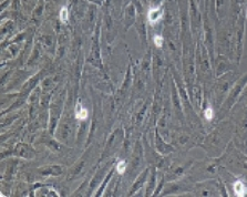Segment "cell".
I'll return each mask as SVG.
<instances>
[{
  "mask_svg": "<svg viewBox=\"0 0 247 197\" xmlns=\"http://www.w3.org/2000/svg\"><path fill=\"white\" fill-rule=\"evenodd\" d=\"M214 115H215V112H214V109H213L212 106H207L206 109L204 110V117H205L207 121L213 120Z\"/></svg>",
  "mask_w": 247,
  "mask_h": 197,
  "instance_id": "277c9868",
  "label": "cell"
},
{
  "mask_svg": "<svg viewBox=\"0 0 247 197\" xmlns=\"http://www.w3.org/2000/svg\"><path fill=\"white\" fill-rule=\"evenodd\" d=\"M68 19H69V11H68L67 7H63L60 11V20H61V22L65 23Z\"/></svg>",
  "mask_w": 247,
  "mask_h": 197,
  "instance_id": "8992f818",
  "label": "cell"
},
{
  "mask_svg": "<svg viewBox=\"0 0 247 197\" xmlns=\"http://www.w3.org/2000/svg\"><path fill=\"white\" fill-rule=\"evenodd\" d=\"M88 110L85 107L82 106L80 103L77 104L76 107V117L79 120V121H84V120L88 119Z\"/></svg>",
  "mask_w": 247,
  "mask_h": 197,
  "instance_id": "3957f363",
  "label": "cell"
},
{
  "mask_svg": "<svg viewBox=\"0 0 247 197\" xmlns=\"http://www.w3.org/2000/svg\"><path fill=\"white\" fill-rule=\"evenodd\" d=\"M234 193H235L237 196H246L247 195V187L245 186V184L241 180H237V182L234 183Z\"/></svg>",
  "mask_w": 247,
  "mask_h": 197,
  "instance_id": "7a4b0ae2",
  "label": "cell"
},
{
  "mask_svg": "<svg viewBox=\"0 0 247 197\" xmlns=\"http://www.w3.org/2000/svg\"><path fill=\"white\" fill-rule=\"evenodd\" d=\"M153 41H154V44L157 46V48H162L163 43H164V38H163L162 35H157L153 38Z\"/></svg>",
  "mask_w": 247,
  "mask_h": 197,
  "instance_id": "52a82bcc",
  "label": "cell"
},
{
  "mask_svg": "<svg viewBox=\"0 0 247 197\" xmlns=\"http://www.w3.org/2000/svg\"><path fill=\"white\" fill-rule=\"evenodd\" d=\"M162 16H163V9H161L160 7H155V8H152L148 10V20L152 26H154L155 23H157L160 21Z\"/></svg>",
  "mask_w": 247,
  "mask_h": 197,
  "instance_id": "6da1fadb",
  "label": "cell"
},
{
  "mask_svg": "<svg viewBox=\"0 0 247 197\" xmlns=\"http://www.w3.org/2000/svg\"><path fill=\"white\" fill-rule=\"evenodd\" d=\"M116 172L119 173L120 175H122L125 173V171H126V162L125 161H120L118 164H116Z\"/></svg>",
  "mask_w": 247,
  "mask_h": 197,
  "instance_id": "5b68a950",
  "label": "cell"
},
{
  "mask_svg": "<svg viewBox=\"0 0 247 197\" xmlns=\"http://www.w3.org/2000/svg\"><path fill=\"white\" fill-rule=\"evenodd\" d=\"M246 16H247V12H246Z\"/></svg>",
  "mask_w": 247,
  "mask_h": 197,
  "instance_id": "ba28073f",
  "label": "cell"
}]
</instances>
